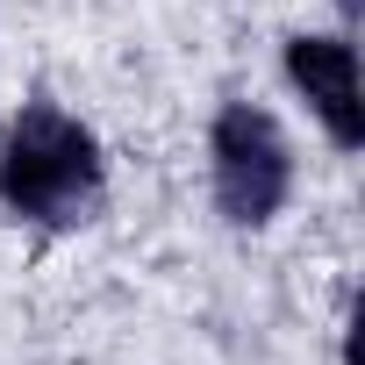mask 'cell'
<instances>
[{
    "label": "cell",
    "mask_w": 365,
    "mask_h": 365,
    "mask_svg": "<svg viewBox=\"0 0 365 365\" xmlns=\"http://www.w3.org/2000/svg\"><path fill=\"white\" fill-rule=\"evenodd\" d=\"M108 194V158L93 129L51 101H29L0 129V208L36 230H79L93 222Z\"/></svg>",
    "instance_id": "1"
},
{
    "label": "cell",
    "mask_w": 365,
    "mask_h": 365,
    "mask_svg": "<svg viewBox=\"0 0 365 365\" xmlns=\"http://www.w3.org/2000/svg\"><path fill=\"white\" fill-rule=\"evenodd\" d=\"M208 179L230 230H265L294 194V143L258 101H222L208 129Z\"/></svg>",
    "instance_id": "2"
},
{
    "label": "cell",
    "mask_w": 365,
    "mask_h": 365,
    "mask_svg": "<svg viewBox=\"0 0 365 365\" xmlns=\"http://www.w3.org/2000/svg\"><path fill=\"white\" fill-rule=\"evenodd\" d=\"M287 79L322 122L336 150L365 143V101H358V51L351 36H287Z\"/></svg>",
    "instance_id": "3"
},
{
    "label": "cell",
    "mask_w": 365,
    "mask_h": 365,
    "mask_svg": "<svg viewBox=\"0 0 365 365\" xmlns=\"http://www.w3.org/2000/svg\"><path fill=\"white\" fill-rule=\"evenodd\" d=\"M344 8H358V0H344Z\"/></svg>",
    "instance_id": "4"
}]
</instances>
